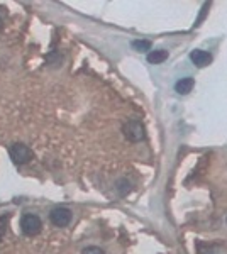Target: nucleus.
I'll return each instance as SVG.
<instances>
[{
	"instance_id": "obj_1",
	"label": "nucleus",
	"mask_w": 227,
	"mask_h": 254,
	"mask_svg": "<svg viewBox=\"0 0 227 254\" xmlns=\"http://www.w3.org/2000/svg\"><path fill=\"white\" fill-rule=\"evenodd\" d=\"M122 132H124V137L131 142H139V141H143L144 136H146L143 122L136 121V119H133V121H127L126 124H124Z\"/></svg>"
},
{
	"instance_id": "obj_2",
	"label": "nucleus",
	"mask_w": 227,
	"mask_h": 254,
	"mask_svg": "<svg viewBox=\"0 0 227 254\" xmlns=\"http://www.w3.org/2000/svg\"><path fill=\"white\" fill-rule=\"evenodd\" d=\"M43 229V222L38 215L34 214H24L20 217V231L24 232L26 236L32 237V236H38Z\"/></svg>"
},
{
	"instance_id": "obj_3",
	"label": "nucleus",
	"mask_w": 227,
	"mask_h": 254,
	"mask_svg": "<svg viewBox=\"0 0 227 254\" xmlns=\"http://www.w3.org/2000/svg\"><path fill=\"white\" fill-rule=\"evenodd\" d=\"M9 154L15 165H26V163H29L32 159V151L29 149L26 144H22V142L12 144L9 149Z\"/></svg>"
},
{
	"instance_id": "obj_4",
	"label": "nucleus",
	"mask_w": 227,
	"mask_h": 254,
	"mask_svg": "<svg viewBox=\"0 0 227 254\" xmlns=\"http://www.w3.org/2000/svg\"><path fill=\"white\" fill-rule=\"evenodd\" d=\"M49 220L55 227H67L72 222V210L67 207H56L49 214Z\"/></svg>"
},
{
	"instance_id": "obj_5",
	"label": "nucleus",
	"mask_w": 227,
	"mask_h": 254,
	"mask_svg": "<svg viewBox=\"0 0 227 254\" xmlns=\"http://www.w3.org/2000/svg\"><path fill=\"white\" fill-rule=\"evenodd\" d=\"M190 60H192V63L195 64V66L204 68L212 61V56H210V53L204 51V49H195V51L190 53Z\"/></svg>"
},
{
	"instance_id": "obj_6",
	"label": "nucleus",
	"mask_w": 227,
	"mask_h": 254,
	"mask_svg": "<svg viewBox=\"0 0 227 254\" xmlns=\"http://www.w3.org/2000/svg\"><path fill=\"white\" fill-rule=\"evenodd\" d=\"M193 85H195V81H193L192 76H185V78H181L175 83V92L180 93V95H187V93L192 92Z\"/></svg>"
},
{
	"instance_id": "obj_7",
	"label": "nucleus",
	"mask_w": 227,
	"mask_h": 254,
	"mask_svg": "<svg viewBox=\"0 0 227 254\" xmlns=\"http://www.w3.org/2000/svg\"><path fill=\"white\" fill-rule=\"evenodd\" d=\"M168 60V51L166 49H154V51L148 53V61L152 64H159L163 61Z\"/></svg>"
},
{
	"instance_id": "obj_8",
	"label": "nucleus",
	"mask_w": 227,
	"mask_h": 254,
	"mask_svg": "<svg viewBox=\"0 0 227 254\" xmlns=\"http://www.w3.org/2000/svg\"><path fill=\"white\" fill-rule=\"evenodd\" d=\"M9 220H10V215H2V217H0V241H2L3 237H5V234H7Z\"/></svg>"
},
{
	"instance_id": "obj_9",
	"label": "nucleus",
	"mask_w": 227,
	"mask_h": 254,
	"mask_svg": "<svg viewBox=\"0 0 227 254\" xmlns=\"http://www.w3.org/2000/svg\"><path fill=\"white\" fill-rule=\"evenodd\" d=\"M133 48L138 51H151V43L150 41H133Z\"/></svg>"
},
{
	"instance_id": "obj_10",
	"label": "nucleus",
	"mask_w": 227,
	"mask_h": 254,
	"mask_svg": "<svg viewBox=\"0 0 227 254\" xmlns=\"http://www.w3.org/2000/svg\"><path fill=\"white\" fill-rule=\"evenodd\" d=\"M81 254H105L104 249L97 248V246H88V248H85L83 251H81Z\"/></svg>"
},
{
	"instance_id": "obj_11",
	"label": "nucleus",
	"mask_w": 227,
	"mask_h": 254,
	"mask_svg": "<svg viewBox=\"0 0 227 254\" xmlns=\"http://www.w3.org/2000/svg\"><path fill=\"white\" fill-rule=\"evenodd\" d=\"M2 10V9H0ZM2 27H3V17H2V14H0V31H2Z\"/></svg>"
}]
</instances>
